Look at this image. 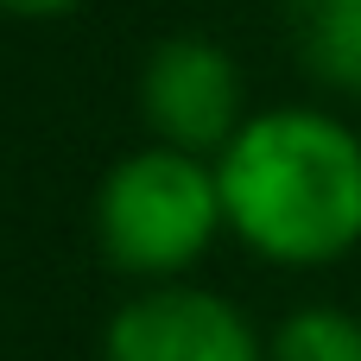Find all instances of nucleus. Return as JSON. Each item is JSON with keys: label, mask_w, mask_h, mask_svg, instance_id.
Returning a JSON list of instances; mask_svg holds the SVG:
<instances>
[{"label": "nucleus", "mask_w": 361, "mask_h": 361, "mask_svg": "<svg viewBox=\"0 0 361 361\" xmlns=\"http://www.w3.org/2000/svg\"><path fill=\"white\" fill-rule=\"evenodd\" d=\"M228 228L279 260L324 267L361 241V140L317 108L254 114L216 159Z\"/></svg>", "instance_id": "obj_1"}, {"label": "nucleus", "mask_w": 361, "mask_h": 361, "mask_svg": "<svg viewBox=\"0 0 361 361\" xmlns=\"http://www.w3.org/2000/svg\"><path fill=\"white\" fill-rule=\"evenodd\" d=\"M222 184L197 152L178 146H140L127 152L95 197V228L102 247L121 273L140 279H171L184 273L222 228Z\"/></svg>", "instance_id": "obj_2"}, {"label": "nucleus", "mask_w": 361, "mask_h": 361, "mask_svg": "<svg viewBox=\"0 0 361 361\" xmlns=\"http://www.w3.org/2000/svg\"><path fill=\"white\" fill-rule=\"evenodd\" d=\"M241 70L235 57L216 44V38H197V32H178L165 38L146 70H140V108L159 133V146H178V152H222L247 121H241Z\"/></svg>", "instance_id": "obj_3"}, {"label": "nucleus", "mask_w": 361, "mask_h": 361, "mask_svg": "<svg viewBox=\"0 0 361 361\" xmlns=\"http://www.w3.org/2000/svg\"><path fill=\"white\" fill-rule=\"evenodd\" d=\"M108 361H267L254 324L197 286H152L108 324Z\"/></svg>", "instance_id": "obj_4"}, {"label": "nucleus", "mask_w": 361, "mask_h": 361, "mask_svg": "<svg viewBox=\"0 0 361 361\" xmlns=\"http://www.w3.org/2000/svg\"><path fill=\"white\" fill-rule=\"evenodd\" d=\"M298 57L317 82L361 95V0H286Z\"/></svg>", "instance_id": "obj_5"}, {"label": "nucleus", "mask_w": 361, "mask_h": 361, "mask_svg": "<svg viewBox=\"0 0 361 361\" xmlns=\"http://www.w3.org/2000/svg\"><path fill=\"white\" fill-rule=\"evenodd\" d=\"M267 361H361V324L336 305H305L273 330Z\"/></svg>", "instance_id": "obj_6"}, {"label": "nucleus", "mask_w": 361, "mask_h": 361, "mask_svg": "<svg viewBox=\"0 0 361 361\" xmlns=\"http://www.w3.org/2000/svg\"><path fill=\"white\" fill-rule=\"evenodd\" d=\"M6 13H19V19H63L76 0H0Z\"/></svg>", "instance_id": "obj_7"}]
</instances>
